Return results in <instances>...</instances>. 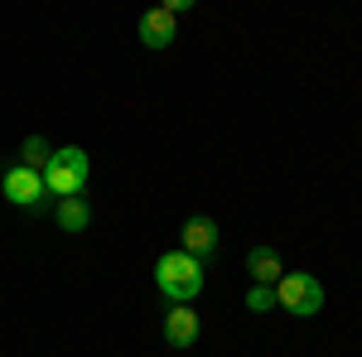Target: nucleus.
I'll list each match as a JSON object with an SVG mask.
<instances>
[{
  "instance_id": "1",
  "label": "nucleus",
  "mask_w": 362,
  "mask_h": 357,
  "mask_svg": "<svg viewBox=\"0 0 362 357\" xmlns=\"http://www.w3.org/2000/svg\"><path fill=\"white\" fill-rule=\"evenodd\" d=\"M155 285L165 290V300L194 304L198 290H203V261H194L189 251H169L155 261Z\"/></svg>"
},
{
  "instance_id": "2",
  "label": "nucleus",
  "mask_w": 362,
  "mask_h": 357,
  "mask_svg": "<svg viewBox=\"0 0 362 357\" xmlns=\"http://www.w3.org/2000/svg\"><path fill=\"white\" fill-rule=\"evenodd\" d=\"M276 304L285 314H295V319H314L324 309V285L305 271H285L276 280Z\"/></svg>"
},
{
  "instance_id": "3",
  "label": "nucleus",
  "mask_w": 362,
  "mask_h": 357,
  "mask_svg": "<svg viewBox=\"0 0 362 357\" xmlns=\"http://www.w3.org/2000/svg\"><path fill=\"white\" fill-rule=\"evenodd\" d=\"M87 184V150L68 145V150H54V160L44 169V189L54 198H78Z\"/></svg>"
},
{
  "instance_id": "4",
  "label": "nucleus",
  "mask_w": 362,
  "mask_h": 357,
  "mask_svg": "<svg viewBox=\"0 0 362 357\" xmlns=\"http://www.w3.org/2000/svg\"><path fill=\"white\" fill-rule=\"evenodd\" d=\"M0 193H5L15 208H34V213H44V208L54 203V193L44 189V174H34V169H25V165L0 174Z\"/></svg>"
},
{
  "instance_id": "5",
  "label": "nucleus",
  "mask_w": 362,
  "mask_h": 357,
  "mask_svg": "<svg viewBox=\"0 0 362 357\" xmlns=\"http://www.w3.org/2000/svg\"><path fill=\"white\" fill-rule=\"evenodd\" d=\"M174 20H179V15H174L169 5H155V10H145V15H140V44H145V49H155V54H160V49H169V44L179 39Z\"/></svg>"
},
{
  "instance_id": "6",
  "label": "nucleus",
  "mask_w": 362,
  "mask_h": 357,
  "mask_svg": "<svg viewBox=\"0 0 362 357\" xmlns=\"http://www.w3.org/2000/svg\"><path fill=\"white\" fill-rule=\"evenodd\" d=\"M198 333H203V324H198V314L189 309V304H174V309L165 314V338H169V348H194Z\"/></svg>"
},
{
  "instance_id": "7",
  "label": "nucleus",
  "mask_w": 362,
  "mask_h": 357,
  "mask_svg": "<svg viewBox=\"0 0 362 357\" xmlns=\"http://www.w3.org/2000/svg\"><path fill=\"white\" fill-rule=\"evenodd\" d=\"M179 237H184V247H179V251H189L194 261H203V256L218 251V222H213V218H189Z\"/></svg>"
},
{
  "instance_id": "8",
  "label": "nucleus",
  "mask_w": 362,
  "mask_h": 357,
  "mask_svg": "<svg viewBox=\"0 0 362 357\" xmlns=\"http://www.w3.org/2000/svg\"><path fill=\"white\" fill-rule=\"evenodd\" d=\"M247 275L256 280V285H271V290H276V280L285 275V266H280V251H276V247H251Z\"/></svg>"
},
{
  "instance_id": "9",
  "label": "nucleus",
  "mask_w": 362,
  "mask_h": 357,
  "mask_svg": "<svg viewBox=\"0 0 362 357\" xmlns=\"http://www.w3.org/2000/svg\"><path fill=\"white\" fill-rule=\"evenodd\" d=\"M54 222L63 227V232H87L92 208H87L83 198H58V203H54Z\"/></svg>"
},
{
  "instance_id": "10",
  "label": "nucleus",
  "mask_w": 362,
  "mask_h": 357,
  "mask_svg": "<svg viewBox=\"0 0 362 357\" xmlns=\"http://www.w3.org/2000/svg\"><path fill=\"white\" fill-rule=\"evenodd\" d=\"M49 160H54V150H49V140H44V136H29L25 145H20V165L34 169V174H44Z\"/></svg>"
},
{
  "instance_id": "11",
  "label": "nucleus",
  "mask_w": 362,
  "mask_h": 357,
  "mask_svg": "<svg viewBox=\"0 0 362 357\" xmlns=\"http://www.w3.org/2000/svg\"><path fill=\"white\" fill-rule=\"evenodd\" d=\"M271 304H276V290H271V285H251L247 290V309L251 314H271Z\"/></svg>"
}]
</instances>
